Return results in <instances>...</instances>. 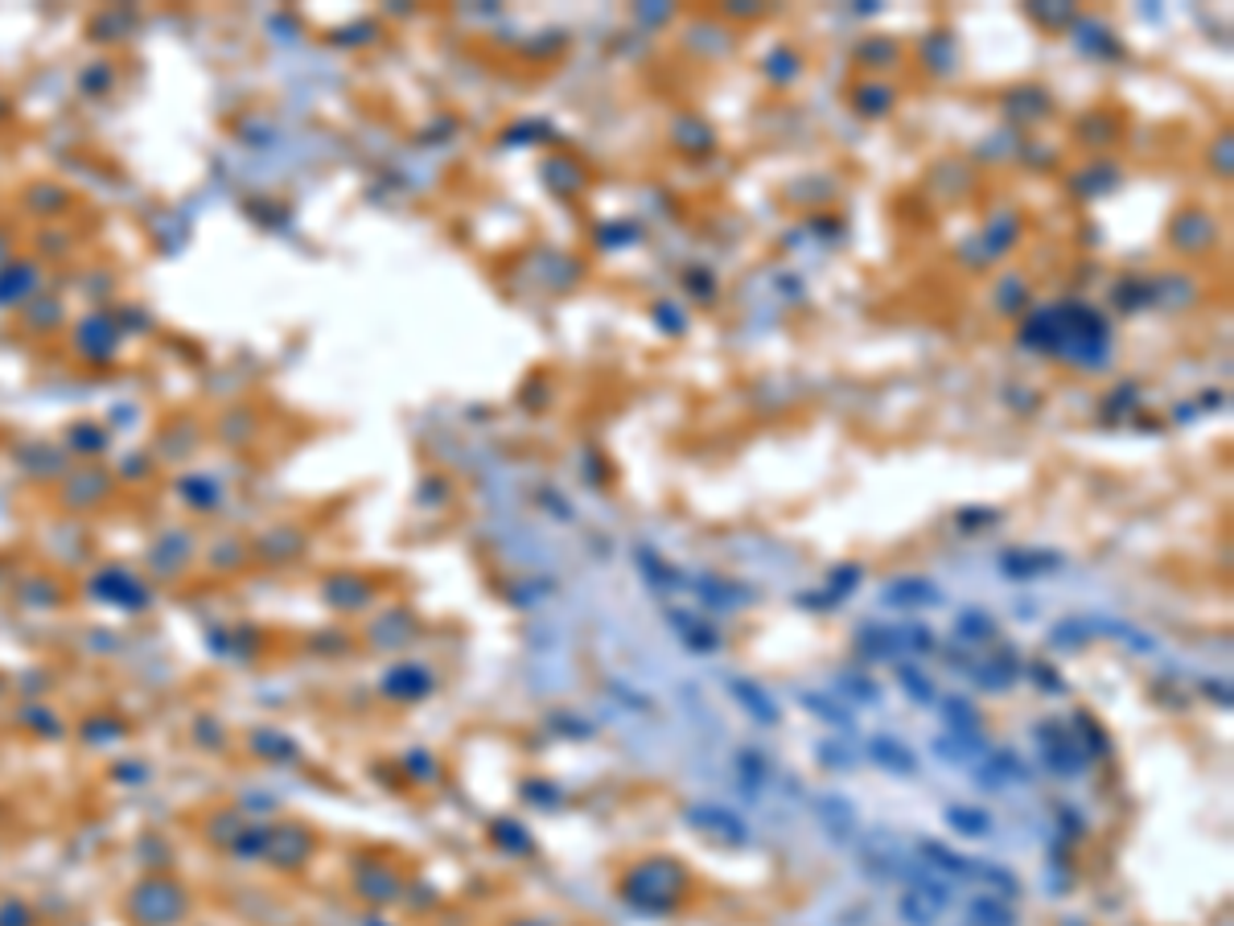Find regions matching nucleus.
Wrapping results in <instances>:
<instances>
[{
  "label": "nucleus",
  "mask_w": 1234,
  "mask_h": 926,
  "mask_svg": "<svg viewBox=\"0 0 1234 926\" xmlns=\"http://www.w3.org/2000/svg\"><path fill=\"white\" fill-rule=\"evenodd\" d=\"M971 679H975L980 688H987V692H1008V688L1021 679V663H1017L1012 651H1005V655H996V660H984L980 667H971Z\"/></svg>",
  "instance_id": "obj_12"
},
{
  "label": "nucleus",
  "mask_w": 1234,
  "mask_h": 926,
  "mask_svg": "<svg viewBox=\"0 0 1234 926\" xmlns=\"http://www.w3.org/2000/svg\"><path fill=\"white\" fill-rule=\"evenodd\" d=\"M1021 342L1029 351H1041V355H1058L1070 358L1078 367H1091L1099 371L1107 363L1111 351V330L1103 313H1094L1087 305L1066 301L1054 305V309H1041L1033 318L1024 321Z\"/></svg>",
  "instance_id": "obj_1"
},
{
  "label": "nucleus",
  "mask_w": 1234,
  "mask_h": 926,
  "mask_svg": "<svg viewBox=\"0 0 1234 926\" xmlns=\"http://www.w3.org/2000/svg\"><path fill=\"white\" fill-rule=\"evenodd\" d=\"M954 634L963 642H992L996 639V618L984 614V609H963L954 618Z\"/></svg>",
  "instance_id": "obj_20"
},
{
  "label": "nucleus",
  "mask_w": 1234,
  "mask_h": 926,
  "mask_svg": "<svg viewBox=\"0 0 1234 926\" xmlns=\"http://www.w3.org/2000/svg\"><path fill=\"white\" fill-rule=\"evenodd\" d=\"M942 716H947V733H951V737H968V741L984 737V716H980V709H975L971 700H963V696L947 700V704H942Z\"/></svg>",
  "instance_id": "obj_13"
},
{
  "label": "nucleus",
  "mask_w": 1234,
  "mask_h": 926,
  "mask_svg": "<svg viewBox=\"0 0 1234 926\" xmlns=\"http://www.w3.org/2000/svg\"><path fill=\"white\" fill-rule=\"evenodd\" d=\"M971 923L975 926H1017V914L1008 906L1005 898H992V893H980L975 902L968 906Z\"/></svg>",
  "instance_id": "obj_18"
},
{
  "label": "nucleus",
  "mask_w": 1234,
  "mask_h": 926,
  "mask_svg": "<svg viewBox=\"0 0 1234 926\" xmlns=\"http://www.w3.org/2000/svg\"><path fill=\"white\" fill-rule=\"evenodd\" d=\"M490 840L498 844V848H507V853H519V856L535 853V840H531V832L519 820H494Z\"/></svg>",
  "instance_id": "obj_19"
},
{
  "label": "nucleus",
  "mask_w": 1234,
  "mask_h": 926,
  "mask_svg": "<svg viewBox=\"0 0 1234 926\" xmlns=\"http://www.w3.org/2000/svg\"><path fill=\"white\" fill-rule=\"evenodd\" d=\"M917 853H922V865H926V869H938L942 877H959V881H971V877H975V860L963 853H954L951 844H942V840H922Z\"/></svg>",
  "instance_id": "obj_9"
},
{
  "label": "nucleus",
  "mask_w": 1234,
  "mask_h": 926,
  "mask_svg": "<svg viewBox=\"0 0 1234 926\" xmlns=\"http://www.w3.org/2000/svg\"><path fill=\"white\" fill-rule=\"evenodd\" d=\"M856 585H861V569H856V565H840V569H831V593H835L840 602H844L847 589H856Z\"/></svg>",
  "instance_id": "obj_31"
},
{
  "label": "nucleus",
  "mask_w": 1234,
  "mask_h": 926,
  "mask_svg": "<svg viewBox=\"0 0 1234 926\" xmlns=\"http://www.w3.org/2000/svg\"><path fill=\"white\" fill-rule=\"evenodd\" d=\"M654 318H663L671 325V330H675V334H679V325H684V321H679V313H675V309H671V305H658V309H654Z\"/></svg>",
  "instance_id": "obj_37"
},
{
  "label": "nucleus",
  "mask_w": 1234,
  "mask_h": 926,
  "mask_svg": "<svg viewBox=\"0 0 1234 926\" xmlns=\"http://www.w3.org/2000/svg\"><path fill=\"white\" fill-rule=\"evenodd\" d=\"M737 774H740V786L749 791V799H758V791H761V783H766L770 767H766V758H761L758 749H740V753H737Z\"/></svg>",
  "instance_id": "obj_24"
},
{
  "label": "nucleus",
  "mask_w": 1234,
  "mask_h": 926,
  "mask_svg": "<svg viewBox=\"0 0 1234 926\" xmlns=\"http://www.w3.org/2000/svg\"><path fill=\"white\" fill-rule=\"evenodd\" d=\"M798 704L807 709V713L815 716V721H823V725H831V729H844L852 733L856 729V721H852V713H847L844 704L835 700V696H819V692H803L798 696Z\"/></svg>",
  "instance_id": "obj_14"
},
{
  "label": "nucleus",
  "mask_w": 1234,
  "mask_h": 926,
  "mask_svg": "<svg viewBox=\"0 0 1234 926\" xmlns=\"http://www.w3.org/2000/svg\"><path fill=\"white\" fill-rule=\"evenodd\" d=\"M1037 741H1041V758H1045V767L1054 770L1058 779H1078V774L1087 770V762H1091V758H1087V749H1082V741H1078L1066 725H1058V721H1041Z\"/></svg>",
  "instance_id": "obj_3"
},
{
  "label": "nucleus",
  "mask_w": 1234,
  "mask_h": 926,
  "mask_svg": "<svg viewBox=\"0 0 1234 926\" xmlns=\"http://www.w3.org/2000/svg\"><path fill=\"white\" fill-rule=\"evenodd\" d=\"M1061 553H1049V548H1008L1000 556V572L1012 577V581H1033V577H1045V572H1058Z\"/></svg>",
  "instance_id": "obj_6"
},
{
  "label": "nucleus",
  "mask_w": 1234,
  "mask_h": 926,
  "mask_svg": "<svg viewBox=\"0 0 1234 926\" xmlns=\"http://www.w3.org/2000/svg\"><path fill=\"white\" fill-rule=\"evenodd\" d=\"M942 816H947V823H951L954 832H959V836H987V832H992V816H987L984 807H968V803H951V807H947V811H942Z\"/></svg>",
  "instance_id": "obj_16"
},
{
  "label": "nucleus",
  "mask_w": 1234,
  "mask_h": 926,
  "mask_svg": "<svg viewBox=\"0 0 1234 926\" xmlns=\"http://www.w3.org/2000/svg\"><path fill=\"white\" fill-rule=\"evenodd\" d=\"M996 519H1000V511H963V515H959V527L968 535H975L980 523H996Z\"/></svg>",
  "instance_id": "obj_36"
},
{
  "label": "nucleus",
  "mask_w": 1234,
  "mask_h": 926,
  "mask_svg": "<svg viewBox=\"0 0 1234 926\" xmlns=\"http://www.w3.org/2000/svg\"><path fill=\"white\" fill-rule=\"evenodd\" d=\"M667 618H671V626H679V639L688 642L691 651H716V646H721V634H716L712 626L700 622V618H691V614H679V609H671Z\"/></svg>",
  "instance_id": "obj_17"
},
{
  "label": "nucleus",
  "mask_w": 1234,
  "mask_h": 926,
  "mask_svg": "<svg viewBox=\"0 0 1234 926\" xmlns=\"http://www.w3.org/2000/svg\"><path fill=\"white\" fill-rule=\"evenodd\" d=\"M638 560H642V572L651 577L654 585H663V589L679 585V572L671 569V565H667V560H663V556H654L651 548H638Z\"/></svg>",
  "instance_id": "obj_29"
},
{
  "label": "nucleus",
  "mask_w": 1234,
  "mask_h": 926,
  "mask_svg": "<svg viewBox=\"0 0 1234 926\" xmlns=\"http://www.w3.org/2000/svg\"><path fill=\"white\" fill-rule=\"evenodd\" d=\"M881 602L889 609H922V606H938L942 593H938V585L926 581V577H893V581H885Z\"/></svg>",
  "instance_id": "obj_5"
},
{
  "label": "nucleus",
  "mask_w": 1234,
  "mask_h": 926,
  "mask_svg": "<svg viewBox=\"0 0 1234 926\" xmlns=\"http://www.w3.org/2000/svg\"><path fill=\"white\" fill-rule=\"evenodd\" d=\"M898 639H901V651L905 655H930L938 646L935 630L926 622H910V626H898Z\"/></svg>",
  "instance_id": "obj_25"
},
{
  "label": "nucleus",
  "mask_w": 1234,
  "mask_h": 926,
  "mask_svg": "<svg viewBox=\"0 0 1234 926\" xmlns=\"http://www.w3.org/2000/svg\"><path fill=\"white\" fill-rule=\"evenodd\" d=\"M815 753H819V762H823V767H831V770H847V767H852V753H847V749H840L835 741H823V746L815 749Z\"/></svg>",
  "instance_id": "obj_34"
},
{
  "label": "nucleus",
  "mask_w": 1234,
  "mask_h": 926,
  "mask_svg": "<svg viewBox=\"0 0 1234 926\" xmlns=\"http://www.w3.org/2000/svg\"><path fill=\"white\" fill-rule=\"evenodd\" d=\"M728 692H733V700H737L740 709L754 716L758 725H778V721H782V709H778L774 700H770V692H766L761 684H754V679L733 676L728 679Z\"/></svg>",
  "instance_id": "obj_8"
},
{
  "label": "nucleus",
  "mask_w": 1234,
  "mask_h": 926,
  "mask_svg": "<svg viewBox=\"0 0 1234 926\" xmlns=\"http://www.w3.org/2000/svg\"><path fill=\"white\" fill-rule=\"evenodd\" d=\"M688 893L691 874L675 856H642L617 881V898L638 914H675Z\"/></svg>",
  "instance_id": "obj_2"
},
{
  "label": "nucleus",
  "mask_w": 1234,
  "mask_h": 926,
  "mask_svg": "<svg viewBox=\"0 0 1234 926\" xmlns=\"http://www.w3.org/2000/svg\"><path fill=\"white\" fill-rule=\"evenodd\" d=\"M1075 725H1082V737H1091V746H1087V758H1094V753H1107L1111 741H1107V733H1103V729H1099V725H1094V716L1078 713V716H1075Z\"/></svg>",
  "instance_id": "obj_30"
},
{
  "label": "nucleus",
  "mask_w": 1234,
  "mask_h": 926,
  "mask_svg": "<svg viewBox=\"0 0 1234 926\" xmlns=\"http://www.w3.org/2000/svg\"><path fill=\"white\" fill-rule=\"evenodd\" d=\"M514 926H547V923H539V918H527V923H514Z\"/></svg>",
  "instance_id": "obj_38"
},
{
  "label": "nucleus",
  "mask_w": 1234,
  "mask_h": 926,
  "mask_svg": "<svg viewBox=\"0 0 1234 926\" xmlns=\"http://www.w3.org/2000/svg\"><path fill=\"white\" fill-rule=\"evenodd\" d=\"M868 758H873L881 770H889V774H898V779H910V774L917 770L914 749H905L898 737H885V733L868 741Z\"/></svg>",
  "instance_id": "obj_11"
},
{
  "label": "nucleus",
  "mask_w": 1234,
  "mask_h": 926,
  "mask_svg": "<svg viewBox=\"0 0 1234 926\" xmlns=\"http://www.w3.org/2000/svg\"><path fill=\"white\" fill-rule=\"evenodd\" d=\"M1029 676L1037 679L1045 692H1066V679H1061L1049 663H1029Z\"/></svg>",
  "instance_id": "obj_33"
},
{
  "label": "nucleus",
  "mask_w": 1234,
  "mask_h": 926,
  "mask_svg": "<svg viewBox=\"0 0 1234 926\" xmlns=\"http://www.w3.org/2000/svg\"><path fill=\"white\" fill-rule=\"evenodd\" d=\"M815 811H819L823 832H828L835 844H847V840H856V832H861V816H856V807H852L844 795H823V799L815 803Z\"/></svg>",
  "instance_id": "obj_7"
},
{
  "label": "nucleus",
  "mask_w": 1234,
  "mask_h": 926,
  "mask_svg": "<svg viewBox=\"0 0 1234 926\" xmlns=\"http://www.w3.org/2000/svg\"><path fill=\"white\" fill-rule=\"evenodd\" d=\"M938 914H942V910H935L926 898H922V893H914V890H905L898 898V918L905 926H935Z\"/></svg>",
  "instance_id": "obj_23"
},
{
  "label": "nucleus",
  "mask_w": 1234,
  "mask_h": 926,
  "mask_svg": "<svg viewBox=\"0 0 1234 926\" xmlns=\"http://www.w3.org/2000/svg\"><path fill=\"white\" fill-rule=\"evenodd\" d=\"M992 248H987V256H996V251L1012 248V239H1017V218H1000L996 227H992Z\"/></svg>",
  "instance_id": "obj_32"
},
{
  "label": "nucleus",
  "mask_w": 1234,
  "mask_h": 926,
  "mask_svg": "<svg viewBox=\"0 0 1234 926\" xmlns=\"http://www.w3.org/2000/svg\"><path fill=\"white\" fill-rule=\"evenodd\" d=\"M856 107H861L864 116H885L889 107H893V91L881 87V83H864V87H856Z\"/></svg>",
  "instance_id": "obj_27"
},
{
  "label": "nucleus",
  "mask_w": 1234,
  "mask_h": 926,
  "mask_svg": "<svg viewBox=\"0 0 1234 926\" xmlns=\"http://www.w3.org/2000/svg\"><path fill=\"white\" fill-rule=\"evenodd\" d=\"M856 651H861L864 660H889L898 663L905 651H901V639H898V626H861L856 630Z\"/></svg>",
  "instance_id": "obj_10"
},
{
  "label": "nucleus",
  "mask_w": 1234,
  "mask_h": 926,
  "mask_svg": "<svg viewBox=\"0 0 1234 926\" xmlns=\"http://www.w3.org/2000/svg\"><path fill=\"white\" fill-rule=\"evenodd\" d=\"M523 799H527L535 811H560V807H565V786L551 783V779H527V783H523Z\"/></svg>",
  "instance_id": "obj_21"
},
{
  "label": "nucleus",
  "mask_w": 1234,
  "mask_h": 926,
  "mask_svg": "<svg viewBox=\"0 0 1234 926\" xmlns=\"http://www.w3.org/2000/svg\"><path fill=\"white\" fill-rule=\"evenodd\" d=\"M893 676H898V684L910 692L914 704H935V684H930V676H922V667H917V663H898V667H893Z\"/></svg>",
  "instance_id": "obj_22"
},
{
  "label": "nucleus",
  "mask_w": 1234,
  "mask_h": 926,
  "mask_svg": "<svg viewBox=\"0 0 1234 926\" xmlns=\"http://www.w3.org/2000/svg\"><path fill=\"white\" fill-rule=\"evenodd\" d=\"M383 688H388L391 696H400V700H424V696L432 692V676H428L424 667H416V663H404V667L391 672Z\"/></svg>",
  "instance_id": "obj_15"
},
{
  "label": "nucleus",
  "mask_w": 1234,
  "mask_h": 926,
  "mask_svg": "<svg viewBox=\"0 0 1234 926\" xmlns=\"http://www.w3.org/2000/svg\"><path fill=\"white\" fill-rule=\"evenodd\" d=\"M794 67H798V58L786 50H778L774 58H770V74H774V79H794Z\"/></svg>",
  "instance_id": "obj_35"
},
{
  "label": "nucleus",
  "mask_w": 1234,
  "mask_h": 926,
  "mask_svg": "<svg viewBox=\"0 0 1234 926\" xmlns=\"http://www.w3.org/2000/svg\"><path fill=\"white\" fill-rule=\"evenodd\" d=\"M684 820L696 828V832H708V836L716 840H728V844H745V820H740L737 811H728V807H721V803H688L684 807Z\"/></svg>",
  "instance_id": "obj_4"
},
{
  "label": "nucleus",
  "mask_w": 1234,
  "mask_h": 926,
  "mask_svg": "<svg viewBox=\"0 0 1234 926\" xmlns=\"http://www.w3.org/2000/svg\"><path fill=\"white\" fill-rule=\"evenodd\" d=\"M840 692H844V700L877 704V700H881V684H877V679H868L864 672H844V676H840Z\"/></svg>",
  "instance_id": "obj_26"
},
{
  "label": "nucleus",
  "mask_w": 1234,
  "mask_h": 926,
  "mask_svg": "<svg viewBox=\"0 0 1234 926\" xmlns=\"http://www.w3.org/2000/svg\"><path fill=\"white\" fill-rule=\"evenodd\" d=\"M1091 642V630H1087V622H1058L1054 626V634H1049V646H1058V651H1075V646H1087Z\"/></svg>",
  "instance_id": "obj_28"
}]
</instances>
